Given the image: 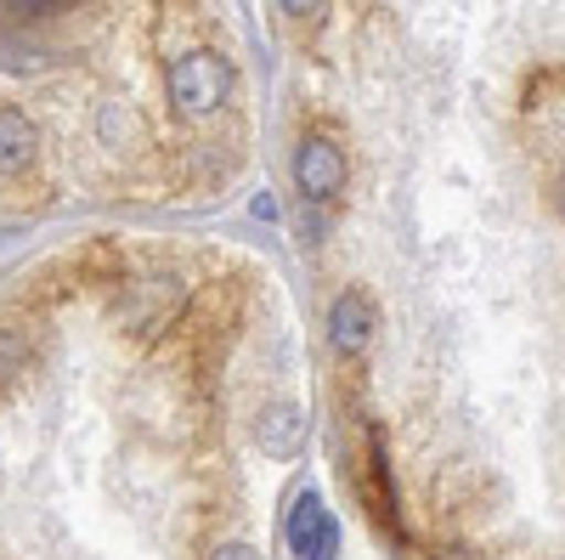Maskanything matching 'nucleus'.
<instances>
[{"instance_id": "8", "label": "nucleus", "mask_w": 565, "mask_h": 560, "mask_svg": "<svg viewBox=\"0 0 565 560\" xmlns=\"http://www.w3.org/2000/svg\"><path fill=\"white\" fill-rule=\"evenodd\" d=\"M210 560H260V554H255L249 543H221V549H215Z\"/></svg>"}, {"instance_id": "3", "label": "nucleus", "mask_w": 565, "mask_h": 560, "mask_svg": "<svg viewBox=\"0 0 565 560\" xmlns=\"http://www.w3.org/2000/svg\"><path fill=\"white\" fill-rule=\"evenodd\" d=\"M289 549H295V560H334L340 554V527L317 493H300L289 509Z\"/></svg>"}, {"instance_id": "9", "label": "nucleus", "mask_w": 565, "mask_h": 560, "mask_svg": "<svg viewBox=\"0 0 565 560\" xmlns=\"http://www.w3.org/2000/svg\"><path fill=\"white\" fill-rule=\"evenodd\" d=\"M282 12H295V18H311V12H322V0H282Z\"/></svg>"}, {"instance_id": "6", "label": "nucleus", "mask_w": 565, "mask_h": 560, "mask_svg": "<svg viewBox=\"0 0 565 560\" xmlns=\"http://www.w3.org/2000/svg\"><path fill=\"white\" fill-rule=\"evenodd\" d=\"M34 165V125L18 108H0V176H23Z\"/></svg>"}, {"instance_id": "4", "label": "nucleus", "mask_w": 565, "mask_h": 560, "mask_svg": "<svg viewBox=\"0 0 565 560\" xmlns=\"http://www.w3.org/2000/svg\"><path fill=\"white\" fill-rule=\"evenodd\" d=\"M328 340H334V351H345V357L367 351V340H373V306H367V295L345 289L334 300V311H328Z\"/></svg>"}, {"instance_id": "2", "label": "nucleus", "mask_w": 565, "mask_h": 560, "mask_svg": "<svg viewBox=\"0 0 565 560\" xmlns=\"http://www.w3.org/2000/svg\"><path fill=\"white\" fill-rule=\"evenodd\" d=\"M345 154L328 142V136H300V148H295V187H300V199L311 204H334L345 193Z\"/></svg>"}, {"instance_id": "1", "label": "nucleus", "mask_w": 565, "mask_h": 560, "mask_svg": "<svg viewBox=\"0 0 565 560\" xmlns=\"http://www.w3.org/2000/svg\"><path fill=\"white\" fill-rule=\"evenodd\" d=\"M232 97V63L221 52H186L170 63V103L186 119H204Z\"/></svg>"}, {"instance_id": "5", "label": "nucleus", "mask_w": 565, "mask_h": 560, "mask_svg": "<svg viewBox=\"0 0 565 560\" xmlns=\"http://www.w3.org/2000/svg\"><path fill=\"white\" fill-rule=\"evenodd\" d=\"M255 442H260V453H271V458H295L300 442H306V419H300V408H295V402L266 408V413H260V425H255Z\"/></svg>"}, {"instance_id": "7", "label": "nucleus", "mask_w": 565, "mask_h": 560, "mask_svg": "<svg viewBox=\"0 0 565 560\" xmlns=\"http://www.w3.org/2000/svg\"><path fill=\"white\" fill-rule=\"evenodd\" d=\"M12 18H45V12H57V7H68V0H0Z\"/></svg>"}]
</instances>
